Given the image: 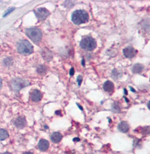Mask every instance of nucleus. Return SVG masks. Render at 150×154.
Returning <instances> with one entry per match:
<instances>
[{
    "label": "nucleus",
    "instance_id": "29",
    "mask_svg": "<svg viewBox=\"0 0 150 154\" xmlns=\"http://www.w3.org/2000/svg\"><path fill=\"white\" fill-rule=\"evenodd\" d=\"M78 105V107H80V109H82H82H82V107H81V106H80V105Z\"/></svg>",
    "mask_w": 150,
    "mask_h": 154
},
{
    "label": "nucleus",
    "instance_id": "26",
    "mask_svg": "<svg viewBox=\"0 0 150 154\" xmlns=\"http://www.w3.org/2000/svg\"><path fill=\"white\" fill-rule=\"evenodd\" d=\"M65 154H73V153H71V151H67L65 153Z\"/></svg>",
    "mask_w": 150,
    "mask_h": 154
},
{
    "label": "nucleus",
    "instance_id": "19",
    "mask_svg": "<svg viewBox=\"0 0 150 154\" xmlns=\"http://www.w3.org/2000/svg\"><path fill=\"white\" fill-rule=\"evenodd\" d=\"M4 63L6 65H9L12 63V60L10 61V59H6L4 60Z\"/></svg>",
    "mask_w": 150,
    "mask_h": 154
},
{
    "label": "nucleus",
    "instance_id": "25",
    "mask_svg": "<svg viewBox=\"0 0 150 154\" xmlns=\"http://www.w3.org/2000/svg\"><path fill=\"white\" fill-rule=\"evenodd\" d=\"M23 154H33L32 153V152H25V153H24Z\"/></svg>",
    "mask_w": 150,
    "mask_h": 154
},
{
    "label": "nucleus",
    "instance_id": "21",
    "mask_svg": "<svg viewBox=\"0 0 150 154\" xmlns=\"http://www.w3.org/2000/svg\"><path fill=\"white\" fill-rule=\"evenodd\" d=\"M14 10H15V9H14V8H13V9H10V10H9V11H7V13H6V14H4V17H6V16H7V15H8V14H10V13H11V12H12V11H14Z\"/></svg>",
    "mask_w": 150,
    "mask_h": 154
},
{
    "label": "nucleus",
    "instance_id": "24",
    "mask_svg": "<svg viewBox=\"0 0 150 154\" xmlns=\"http://www.w3.org/2000/svg\"><path fill=\"white\" fill-rule=\"evenodd\" d=\"M1 87H2V80L0 78V89L1 88Z\"/></svg>",
    "mask_w": 150,
    "mask_h": 154
},
{
    "label": "nucleus",
    "instance_id": "1",
    "mask_svg": "<svg viewBox=\"0 0 150 154\" xmlns=\"http://www.w3.org/2000/svg\"><path fill=\"white\" fill-rule=\"evenodd\" d=\"M88 13L83 10H77L74 11L71 15V19L75 24L80 25V24H85L89 21Z\"/></svg>",
    "mask_w": 150,
    "mask_h": 154
},
{
    "label": "nucleus",
    "instance_id": "7",
    "mask_svg": "<svg viewBox=\"0 0 150 154\" xmlns=\"http://www.w3.org/2000/svg\"><path fill=\"white\" fill-rule=\"evenodd\" d=\"M123 54L126 58L131 59L133 58L137 54V50L132 47H127L123 50Z\"/></svg>",
    "mask_w": 150,
    "mask_h": 154
},
{
    "label": "nucleus",
    "instance_id": "11",
    "mask_svg": "<svg viewBox=\"0 0 150 154\" xmlns=\"http://www.w3.org/2000/svg\"><path fill=\"white\" fill-rule=\"evenodd\" d=\"M103 89L107 92H112L114 90V85L111 81H107L104 83Z\"/></svg>",
    "mask_w": 150,
    "mask_h": 154
},
{
    "label": "nucleus",
    "instance_id": "16",
    "mask_svg": "<svg viewBox=\"0 0 150 154\" xmlns=\"http://www.w3.org/2000/svg\"><path fill=\"white\" fill-rule=\"evenodd\" d=\"M9 133L4 129H0V140H4L9 137Z\"/></svg>",
    "mask_w": 150,
    "mask_h": 154
},
{
    "label": "nucleus",
    "instance_id": "9",
    "mask_svg": "<svg viewBox=\"0 0 150 154\" xmlns=\"http://www.w3.org/2000/svg\"><path fill=\"white\" fill-rule=\"evenodd\" d=\"M15 125L19 129H22L24 128L26 124V118L24 117H22V116H20V117H18L17 118L15 119L14 122Z\"/></svg>",
    "mask_w": 150,
    "mask_h": 154
},
{
    "label": "nucleus",
    "instance_id": "6",
    "mask_svg": "<svg viewBox=\"0 0 150 154\" xmlns=\"http://www.w3.org/2000/svg\"><path fill=\"white\" fill-rule=\"evenodd\" d=\"M35 13L36 16L38 18L39 21L45 20L50 14L49 11L47 9H44V8H40V9H37L35 11Z\"/></svg>",
    "mask_w": 150,
    "mask_h": 154
},
{
    "label": "nucleus",
    "instance_id": "27",
    "mask_svg": "<svg viewBox=\"0 0 150 154\" xmlns=\"http://www.w3.org/2000/svg\"><path fill=\"white\" fill-rule=\"evenodd\" d=\"M55 114H60V115L61 116V114H60V111H56V112H55Z\"/></svg>",
    "mask_w": 150,
    "mask_h": 154
},
{
    "label": "nucleus",
    "instance_id": "31",
    "mask_svg": "<svg viewBox=\"0 0 150 154\" xmlns=\"http://www.w3.org/2000/svg\"><path fill=\"white\" fill-rule=\"evenodd\" d=\"M0 107H1V105H0Z\"/></svg>",
    "mask_w": 150,
    "mask_h": 154
},
{
    "label": "nucleus",
    "instance_id": "10",
    "mask_svg": "<svg viewBox=\"0 0 150 154\" xmlns=\"http://www.w3.org/2000/svg\"><path fill=\"white\" fill-rule=\"evenodd\" d=\"M38 147L40 151H47L49 147V141H47V140H44V139H42V140H39L38 143Z\"/></svg>",
    "mask_w": 150,
    "mask_h": 154
},
{
    "label": "nucleus",
    "instance_id": "3",
    "mask_svg": "<svg viewBox=\"0 0 150 154\" xmlns=\"http://www.w3.org/2000/svg\"><path fill=\"white\" fill-rule=\"evenodd\" d=\"M97 46L95 40L91 37H87L83 38L80 41V47L85 50L91 51L93 50Z\"/></svg>",
    "mask_w": 150,
    "mask_h": 154
},
{
    "label": "nucleus",
    "instance_id": "22",
    "mask_svg": "<svg viewBox=\"0 0 150 154\" xmlns=\"http://www.w3.org/2000/svg\"><path fill=\"white\" fill-rule=\"evenodd\" d=\"M73 74H74V68H72L71 69L70 75H71V76H73Z\"/></svg>",
    "mask_w": 150,
    "mask_h": 154
},
{
    "label": "nucleus",
    "instance_id": "15",
    "mask_svg": "<svg viewBox=\"0 0 150 154\" xmlns=\"http://www.w3.org/2000/svg\"><path fill=\"white\" fill-rule=\"evenodd\" d=\"M143 70V65L140 64V63H137L133 65L132 71L133 73H141Z\"/></svg>",
    "mask_w": 150,
    "mask_h": 154
},
{
    "label": "nucleus",
    "instance_id": "13",
    "mask_svg": "<svg viewBox=\"0 0 150 154\" xmlns=\"http://www.w3.org/2000/svg\"><path fill=\"white\" fill-rule=\"evenodd\" d=\"M62 138V134L60 132H54L52 134L51 136V139L52 142H53L54 143H58L61 141Z\"/></svg>",
    "mask_w": 150,
    "mask_h": 154
},
{
    "label": "nucleus",
    "instance_id": "20",
    "mask_svg": "<svg viewBox=\"0 0 150 154\" xmlns=\"http://www.w3.org/2000/svg\"><path fill=\"white\" fill-rule=\"evenodd\" d=\"M77 83H78L79 86H80V85H81V83H82V76H79L78 77H77Z\"/></svg>",
    "mask_w": 150,
    "mask_h": 154
},
{
    "label": "nucleus",
    "instance_id": "12",
    "mask_svg": "<svg viewBox=\"0 0 150 154\" xmlns=\"http://www.w3.org/2000/svg\"><path fill=\"white\" fill-rule=\"evenodd\" d=\"M118 129H119L120 132L123 133H126L127 132L129 129V125L127 122L125 121H122L120 122V124H118Z\"/></svg>",
    "mask_w": 150,
    "mask_h": 154
},
{
    "label": "nucleus",
    "instance_id": "18",
    "mask_svg": "<svg viewBox=\"0 0 150 154\" xmlns=\"http://www.w3.org/2000/svg\"><path fill=\"white\" fill-rule=\"evenodd\" d=\"M37 72L40 74H44L47 72V68L44 65H39V66L37 69Z\"/></svg>",
    "mask_w": 150,
    "mask_h": 154
},
{
    "label": "nucleus",
    "instance_id": "5",
    "mask_svg": "<svg viewBox=\"0 0 150 154\" xmlns=\"http://www.w3.org/2000/svg\"><path fill=\"white\" fill-rule=\"evenodd\" d=\"M29 82L20 78H14V79H13L11 82V86L12 89L17 91H19V90L22 89V88H25V87L29 86Z\"/></svg>",
    "mask_w": 150,
    "mask_h": 154
},
{
    "label": "nucleus",
    "instance_id": "17",
    "mask_svg": "<svg viewBox=\"0 0 150 154\" xmlns=\"http://www.w3.org/2000/svg\"><path fill=\"white\" fill-rule=\"evenodd\" d=\"M120 109H121V107H120L119 103H113V104L112 105V111H113V112L115 113H119L120 111Z\"/></svg>",
    "mask_w": 150,
    "mask_h": 154
},
{
    "label": "nucleus",
    "instance_id": "28",
    "mask_svg": "<svg viewBox=\"0 0 150 154\" xmlns=\"http://www.w3.org/2000/svg\"><path fill=\"white\" fill-rule=\"evenodd\" d=\"M2 154H11V153H9V152H5V153H2Z\"/></svg>",
    "mask_w": 150,
    "mask_h": 154
},
{
    "label": "nucleus",
    "instance_id": "2",
    "mask_svg": "<svg viewBox=\"0 0 150 154\" xmlns=\"http://www.w3.org/2000/svg\"><path fill=\"white\" fill-rule=\"evenodd\" d=\"M26 34L35 43H38L42 37V31L37 28H31L26 30Z\"/></svg>",
    "mask_w": 150,
    "mask_h": 154
},
{
    "label": "nucleus",
    "instance_id": "4",
    "mask_svg": "<svg viewBox=\"0 0 150 154\" xmlns=\"http://www.w3.org/2000/svg\"><path fill=\"white\" fill-rule=\"evenodd\" d=\"M17 50L19 53L23 55H29L33 51V47L29 41L23 40L18 43Z\"/></svg>",
    "mask_w": 150,
    "mask_h": 154
},
{
    "label": "nucleus",
    "instance_id": "30",
    "mask_svg": "<svg viewBox=\"0 0 150 154\" xmlns=\"http://www.w3.org/2000/svg\"><path fill=\"white\" fill-rule=\"evenodd\" d=\"M131 91H135V90H133L132 88H131Z\"/></svg>",
    "mask_w": 150,
    "mask_h": 154
},
{
    "label": "nucleus",
    "instance_id": "23",
    "mask_svg": "<svg viewBox=\"0 0 150 154\" xmlns=\"http://www.w3.org/2000/svg\"><path fill=\"white\" fill-rule=\"evenodd\" d=\"M73 141H74V142L80 141V138H74V139H73Z\"/></svg>",
    "mask_w": 150,
    "mask_h": 154
},
{
    "label": "nucleus",
    "instance_id": "8",
    "mask_svg": "<svg viewBox=\"0 0 150 154\" xmlns=\"http://www.w3.org/2000/svg\"><path fill=\"white\" fill-rule=\"evenodd\" d=\"M42 98V94L40 91L37 90H34L31 93V99L34 102H38Z\"/></svg>",
    "mask_w": 150,
    "mask_h": 154
},
{
    "label": "nucleus",
    "instance_id": "14",
    "mask_svg": "<svg viewBox=\"0 0 150 154\" xmlns=\"http://www.w3.org/2000/svg\"><path fill=\"white\" fill-rule=\"evenodd\" d=\"M42 57L44 59L47 60V61H49L52 59L53 55L49 50H44L42 52Z\"/></svg>",
    "mask_w": 150,
    "mask_h": 154
}]
</instances>
